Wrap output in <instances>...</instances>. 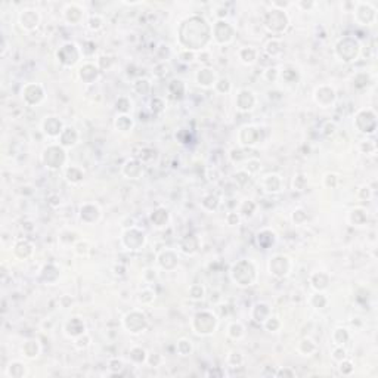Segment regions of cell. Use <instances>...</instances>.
<instances>
[{
    "mask_svg": "<svg viewBox=\"0 0 378 378\" xmlns=\"http://www.w3.org/2000/svg\"><path fill=\"white\" fill-rule=\"evenodd\" d=\"M210 36H211V27L201 17H191L185 20L179 30V39L188 37L180 42V45L186 50L202 49L210 40Z\"/></svg>",
    "mask_w": 378,
    "mask_h": 378,
    "instance_id": "1",
    "label": "cell"
},
{
    "mask_svg": "<svg viewBox=\"0 0 378 378\" xmlns=\"http://www.w3.org/2000/svg\"><path fill=\"white\" fill-rule=\"evenodd\" d=\"M230 277L238 285L248 287V285H253L256 279V269L253 263L250 262H238L236 265H233L230 271Z\"/></svg>",
    "mask_w": 378,
    "mask_h": 378,
    "instance_id": "2",
    "label": "cell"
},
{
    "mask_svg": "<svg viewBox=\"0 0 378 378\" xmlns=\"http://www.w3.org/2000/svg\"><path fill=\"white\" fill-rule=\"evenodd\" d=\"M290 24V18L285 14V11L272 9L265 17V25L272 33H282Z\"/></svg>",
    "mask_w": 378,
    "mask_h": 378,
    "instance_id": "3",
    "label": "cell"
},
{
    "mask_svg": "<svg viewBox=\"0 0 378 378\" xmlns=\"http://www.w3.org/2000/svg\"><path fill=\"white\" fill-rule=\"evenodd\" d=\"M216 324H217L216 316L210 312H205V310L198 313L194 318V329H195V332L202 334V335L211 334L216 328Z\"/></svg>",
    "mask_w": 378,
    "mask_h": 378,
    "instance_id": "4",
    "label": "cell"
},
{
    "mask_svg": "<svg viewBox=\"0 0 378 378\" xmlns=\"http://www.w3.org/2000/svg\"><path fill=\"white\" fill-rule=\"evenodd\" d=\"M353 12H354L356 21L363 25L372 24L377 18V9L369 2H356Z\"/></svg>",
    "mask_w": 378,
    "mask_h": 378,
    "instance_id": "5",
    "label": "cell"
},
{
    "mask_svg": "<svg viewBox=\"0 0 378 378\" xmlns=\"http://www.w3.org/2000/svg\"><path fill=\"white\" fill-rule=\"evenodd\" d=\"M65 161V151L59 147H49L43 152V163L48 169L56 170Z\"/></svg>",
    "mask_w": 378,
    "mask_h": 378,
    "instance_id": "6",
    "label": "cell"
},
{
    "mask_svg": "<svg viewBox=\"0 0 378 378\" xmlns=\"http://www.w3.org/2000/svg\"><path fill=\"white\" fill-rule=\"evenodd\" d=\"M359 53V45L354 39L346 37L337 45V55L343 61H353Z\"/></svg>",
    "mask_w": 378,
    "mask_h": 378,
    "instance_id": "7",
    "label": "cell"
},
{
    "mask_svg": "<svg viewBox=\"0 0 378 378\" xmlns=\"http://www.w3.org/2000/svg\"><path fill=\"white\" fill-rule=\"evenodd\" d=\"M18 21H20V25L25 31H33L40 24V14H39L37 9L25 8V9L21 11L20 17H18Z\"/></svg>",
    "mask_w": 378,
    "mask_h": 378,
    "instance_id": "8",
    "label": "cell"
},
{
    "mask_svg": "<svg viewBox=\"0 0 378 378\" xmlns=\"http://www.w3.org/2000/svg\"><path fill=\"white\" fill-rule=\"evenodd\" d=\"M78 58H80V49H78V46L74 45V43H67V45H64V46L58 50V59H59L64 65H67V67L74 65V64L78 61Z\"/></svg>",
    "mask_w": 378,
    "mask_h": 378,
    "instance_id": "9",
    "label": "cell"
},
{
    "mask_svg": "<svg viewBox=\"0 0 378 378\" xmlns=\"http://www.w3.org/2000/svg\"><path fill=\"white\" fill-rule=\"evenodd\" d=\"M213 36L217 43H229L233 39V28L225 20H219L213 27Z\"/></svg>",
    "mask_w": 378,
    "mask_h": 378,
    "instance_id": "10",
    "label": "cell"
},
{
    "mask_svg": "<svg viewBox=\"0 0 378 378\" xmlns=\"http://www.w3.org/2000/svg\"><path fill=\"white\" fill-rule=\"evenodd\" d=\"M123 244L127 247V250H139L145 244V235L141 230L129 229L123 233Z\"/></svg>",
    "mask_w": 378,
    "mask_h": 378,
    "instance_id": "11",
    "label": "cell"
},
{
    "mask_svg": "<svg viewBox=\"0 0 378 378\" xmlns=\"http://www.w3.org/2000/svg\"><path fill=\"white\" fill-rule=\"evenodd\" d=\"M124 327L127 328L130 332L138 334V332H141L147 327V318L142 313H139V312H132V313H129L127 316H126Z\"/></svg>",
    "mask_w": 378,
    "mask_h": 378,
    "instance_id": "12",
    "label": "cell"
},
{
    "mask_svg": "<svg viewBox=\"0 0 378 378\" xmlns=\"http://www.w3.org/2000/svg\"><path fill=\"white\" fill-rule=\"evenodd\" d=\"M269 271L272 275L278 277V278H282L288 274L290 271V262L287 257L284 256H275L274 259H271L269 262Z\"/></svg>",
    "mask_w": 378,
    "mask_h": 378,
    "instance_id": "13",
    "label": "cell"
},
{
    "mask_svg": "<svg viewBox=\"0 0 378 378\" xmlns=\"http://www.w3.org/2000/svg\"><path fill=\"white\" fill-rule=\"evenodd\" d=\"M315 99L319 105H322L324 108H328L329 105H332V102L335 99V92L328 86L318 87L315 92Z\"/></svg>",
    "mask_w": 378,
    "mask_h": 378,
    "instance_id": "14",
    "label": "cell"
},
{
    "mask_svg": "<svg viewBox=\"0 0 378 378\" xmlns=\"http://www.w3.org/2000/svg\"><path fill=\"white\" fill-rule=\"evenodd\" d=\"M31 89H33V92H30L28 86H25V87L23 89V98H24V101H25L28 105H36V103H39V102L43 101L45 92H43V89H42L39 84H31Z\"/></svg>",
    "mask_w": 378,
    "mask_h": 378,
    "instance_id": "15",
    "label": "cell"
},
{
    "mask_svg": "<svg viewBox=\"0 0 378 378\" xmlns=\"http://www.w3.org/2000/svg\"><path fill=\"white\" fill-rule=\"evenodd\" d=\"M64 126H62V121L56 117H46V120L43 121V129H45V133L55 138V136H61V133L64 132Z\"/></svg>",
    "mask_w": 378,
    "mask_h": 378,
    "instance_id": "16",
    "label": "cell"
},
{
    "mask_svg": "<svg viewBox=\"0 0 378 378\" xmlns=\"http://www.w3.org/2000/svg\"><path fill=\"white\" fill-rule=\"evenodd\" d=\"M83 12H84V11H83L78 5L70 3V5H67V8H65V11H64V17H65L67 23L76 25V24H78V23L81 21Z\"/></svg>",
    "mask_w": 378,
    "mask_h": 378,
    "instance_id": "17",
    "label": "cell"
},
{
    "mask_svg": "<svg viewBox=\"0 0 378 378\" xmlns=\"http://www.w3.org/2000/svg\"><path fill=\"white\" fill-rule=\"evenodd\" d=\"M254 95L253 92L250 90H241L239 95H238V99H236V103H238V108L241 111H250L251 108L254 106Z\"/></svg>",
    "mask_w": 378,
    "mask_h": 378,
    "instance_id": "18",
    "label": "cell"
},
{
    "mask_svg": "<svg viewBox=\"0 0 378 378\" xmlns=\"http://www.w3.org/2000/svg\"><path fill=\"white\" fill-rule=\"evenodd\" d=\"M197 81L202 87H211L216 84V73L210 68L200 70V73L197 74Z\"/></svg>",
    "mask_w": 378,
    "mask_h": 378,
    "instance_id": "19",
    "label": "cell"
},
{
    "mask_svg": "<svg viewBox=\"0 0 378 378\" xmlns=\"http://www.w3.org/2000/svg\"><path fill=\"white\" fill-rule=\"evenodd\" d=\"M263 188H265V191L272 192V194L279 192L281 188H282L281 177H279L278 175H268V176H265V179H263Z\"/></svg>",
    "mask_w": 378,
    "mask_h": 378,
    "instance_id": "20",
    "label": "cell"
},
{
    "mask_svg": "<svg viewBox=\"0 0 378 378\" xmlns=\"http://www.w3.org/2000/svg\"><path fill=\"white\" fill-rule=\"evenodd\" d=\"M124 175L127 176V177H130V179H138L139 176H141V173H142V166H141V163H138V161H135V160H132V161H127L126 163V166H124Z\"/></svg>",
    "mask_w": 378,
    "mask_h": 378,
    "instance_id": "21",
    "label": "cell"
},
{
    "mask_svg": "<svg viewBox=\"0 0 378 378\" xmlns=\"http://www.w3.org/2000/svg\"><path fill=\"white\" fill-rule=\"evenodd\" d=\"M241 132L247 133V138L239 139V141H241V144H244V145H254V144H257V141H259V139H257L254 135L260 133V130H257L256 127H253V126H248V127L241 129Z\"/></svg>",
    "mask_w": 378,
    "mask_h": 378,
    "instance_id": "22",
    "label": "cell"
},
{
    "mask_svg": "<svg viewBox=\"0 0 378 378\" xmlns=\"http://www.w3.org/2000/svg\"><path fill=\"white\" fill-rule=\"evenodd\" d=\"M257 242H259L260 247L268 248V247H271V245L275 242V233H274L272 230H269V229H265V230L259 232V235H257Z\"/></svg>",
    "mask_w": 378,
    "mask_h": 378,
    "instance_id": "23",
    "label": "cell"
},
{
    "mask_svg": "<svg viewBox=\"0 0 378 378\" xmlns=\"http://www.w3.org/2000/svg\"><path fill=\"white\" fill-rule=\"evenodd\" d=\"M238 55H239V59H241L244 64H247V65H251V64L256 61V58H257V52H256V49H253V48H242V49L238 52Z\"/></svg>",
    "mask_w": 378,
    "mask_h": 378,
    "instance_id": "24",
    "label": "cell"
},
{
    "mask_svg": "<svg viewBox=\"0 0 378 378\" xmlns=\"http://www.w3.org/2000/svg\"><path fill=\"white\" fill-rule=\"evenodd\" d=\"M253 318L257 322H265L269 318V306L265 303H259L256 304L254 310H253Z\"/></svg>",
    "mask_w": 378,
    "mask_h": 378,
    "instance_id": "25",
    "label": "cell"
},
{
    "mask_svg": "<svg viewBox=\"0 0 378 378\" xmlns=\"http://www.w3.org/2000/svg\"><path fill=\"white\" fill-rule=\"evenodd\" d=\"M133 126V121L129 115H120L117 117V121H115V127L121 132H126V130H130Z\"/></svg>",
    "mask_w": 378,
    "mask_h": 378,
    "instance_id": "26",
    "label": "cell"
},
{
    "mask_svg": "<svg viewBox=\"0 0 378 378\" xmlns=\"http://www.w3.org/2000/svg\"><path fill=\"white\" fill-rule=\"evenodd\" d=\"M87 76H90L92 81L98 77V68L92 64H86L80 68V77L86 81L87 80Z\"/></svg>",
    "mask_w": 378,
    "mask_h": 378,
    "instance_id": "27",
    "label": "cell"
},
{
    "mask_svg": "<svg viewBox=\"0 0 378 378\" xmlns=\"http://www.w3.org/2000/svg\"><path fill=\"white\" fill-rule=\"evenodd\" d=\"M315 278H318V281L316 279H310L312 281V285H313V288L315 290H318V291H321V290H325L327 287H328V277L325 275V274H315L313 275Z\"/></svg>",
    "mask_w": 378,
    "mask_h": 378,
    "instance_id": "28",
    "label": "cell"
},
{
    "mask_svg": "<svg viewBox=\"0 0 378 378\" xmlns=\"http://www.w3.org/2000/svg\"><path fill=\"white\" fill-rule=\"evenodd\" d=\"M152 222L157 225V226H163V225H166V222H167V219H169V213H167V210H164V208H158L154 214H152Z\"/></svg>",
    "mask_w": 378,
    "mask_h": 378,
    "instance_id": "29",
    "label": "cell"
},
{
    "mask_svg": "<svg viewBox=\"0 0 378 378\" xmlns=\"http://www.w3.org/2000/svg\"><path fill=\"white\" fill-rule=\"evenodd\" d=\"M265 49H266V52H268L271 56H277V55H279V53L282 52V45H281L279 40L274 39V40H271V42L266 45Z\"/></svg>",
    "mask_w": 378,
    "mask_h": 378,
    "instance_id": "30",
    "label": "cell"
},
{
    "mask_svg": "<svg viewBox=\"0 0 378 378\" xmlns=\"http://www.w3.org/2000/svg\"><path fill=\"white\" fill-rule=\"evenodd\" d=\"M67 179L73 183H77L83 179V173L77 167H71V169L67 170Z\"/></svg>",
    "mask_w": 378,
    "mask_h": 378,
    "instance_id": "31",
    "label": "cell"
},
{
    "mask_svg": "<svg viewBox=\"0 0 378 378\" xmlns=\"http://www.w3.org/2000/svg\"><path fill=\"white\" fill-rule=\"evenodd\" d=\"M87 25H89V28L92 31H98V30H101L103 27V20L99 15H92L89 18V24Z\"/></svg>",
    "mask_w": 378,
    "mask_h": 378,
    "instance_id": "32",
    "label": "cell"
},
{
    "mask_svg": "<svg viewBox=\"0 0 378 378\" xmlns=\"http://www.w3.org/2000/svg\"><path fill=\"white\" fill-rule=\"evenodd\" d=\"M189 297L194 300H201L204 297V288L201 285H192L189 290Z\"/></svg>",
    "mask_w": 378,
    "mask_h": 378,
    "instance_id": "33",
    "label": "cell"
},
{
    "mask_svg": "<svg viewBox=\"0 0 378 378\" xmlns=\"http://www.w3.org/2000/svg\"><path fill=\"white\" fill-rule=\"evenodd\" d=\"M242 331H244V328H242V325L241 324H232L230 327H229V334H230V337H233V338H239L241 335H242Z\"/></svg>",
    "mask_w": 378,
    "mask_h": 378,
    "instance_id": "34",
    "label": "cell"
},
{
    "mask_svg": "<svg viewBox=\"0 0 378 378\" xmlns=\"http://www.w3.org/2000/svg\"><path fill=\"white\" fill-rule=\"evenodd\" d=\"M247 166H250V167H247L245 172L254 173V172H259V170H260V166H262V164H260V161H257V160H248Z\"/></svg>",
    "mask_w": 378,
    "mask_h": 378,
    "instance_id": "35",
    "label": "cell"
},
{
    "mask_svg": "<svg viewBox=\"0 0 378 378\" xmlns=\"http://www.w3.org/2000/svg\"><path fill=\"white\" fill-rule=\"evenodd\" d=\"M227 222H229V225H236V223L239 222L238 214H236V213H230V214H227Z\"/></svg>",
    "mask_w": 378,
    "mask_h": 378,
    "instance_id": "36",
    "label": "cell"
},
{
    "mask_svg": "<svg viewBox=\"0 0 378 378\" xmlns=\"http://www.w3.org/2000/svg\"><path fill=\"white\" fill-rule=\"evenodd\" d=\"M278 73H279V71H278L277 68H269V70L266 71V77H268L269 80H272V77H274V80H275L277 76H278Z\"/></svg>",
    "mask_w": 378,
    "mask_h": 378,
    "instance_id": "37",
    "label": "cell"
},
{
    "mask_svg": "<svg viewBox=\"0 0 378 378\" xmlns=\"http://www.w3.org/2000/svg\"><path fill=\"white\" fill-rule=\"evenodd\" d=\"M315 5H316V3H313V2H307V3H306V2H299V3H297V6H300V8L306 9V11L310 9V8H313Z\"/></svg>",
    "mask_w": 378,
    "mask_h": 378,
    "instance_id": "38",
    "label": "cell"
}]
</instances>
